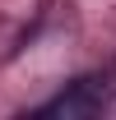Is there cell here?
Masks as SVG:
<instances>
[]
</instances>
